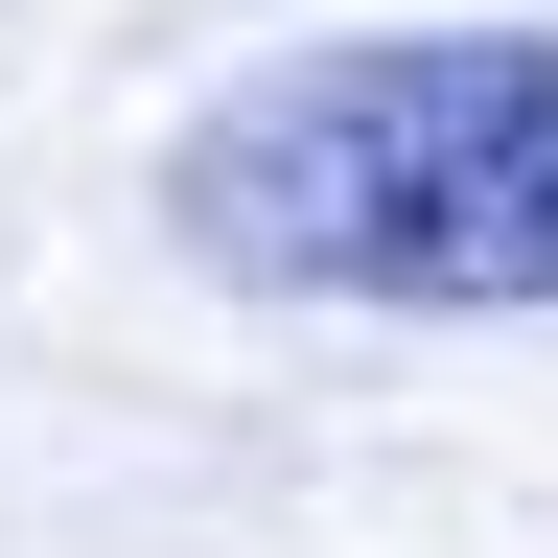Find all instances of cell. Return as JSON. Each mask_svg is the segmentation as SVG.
I'll return each mask as SVG.
<instances>
[{
    "instance_id": "cell-1",
    "label": "cell",
    "mask_w": 558,
    "mask_h": 558,
    "mask_svg": "<svg viewBox=\"0 0 558 558\" xmlns=\"http://www.w3.org/2000/svg\"><path fill=\"white\" fill-rule=\"evenodd\" d=\"M163 233L233 303L558 326V24H349L186 94Z\"/></svg>"
}]
</instances>
